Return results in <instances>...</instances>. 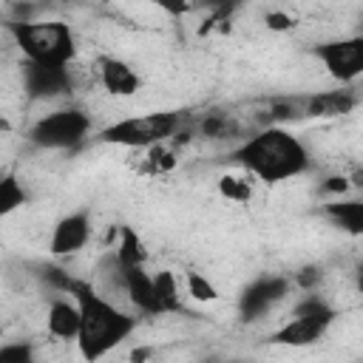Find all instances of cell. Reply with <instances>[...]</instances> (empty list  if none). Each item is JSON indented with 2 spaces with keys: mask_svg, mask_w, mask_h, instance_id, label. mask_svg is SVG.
Returning <instances> with one entry per match:
<instances>
[{
  "mask_svg": "<svg viewBox=\"0 0 363 363\" xmlns=\"http://www.w3.org/2000/svg\"><path fill=\"white\" fill-rule=\"evenodd\" d=\"M216 193L224 199V201H233V204H244L250 207L252 199H255V179L247 176L244 170H235V173H221L216 179Z\"/></svg>",
  "mask_w": 363,
  "mask_h": 363,
  "instance_id": "18",
  "label": "cell"
},
{
  "mask_svg": "<svg viewBox=\"0 0 363 363\" xmlns=\"http://www.w3.org/2000/svg\"><path fill=\"white\" fill-rule=\"evenodd\" d=\"M28 204H31V193H28L23 176L17 170H6L0 176V221L26 210Z\"/></svg>",
  "mask_w": 363,
  "mask_h": 363,
  "instance_id": "16",
  "label": "cell"
},
{
  "mask_svg": "<svg viewBox=\"0 0 363 363\" xmlns=\"http://www.w3.org/2000/svg\"><path fill=\"white\" fill-rule=\"evenodd\" d=\"M71 298L79 309V332L74 346L85 363H99L139 329V315L113 306L88 281H77Z\"/></svg>",
  "mask_w": 363,
  "mask_h": 363,
  "instance_id": "2",
  "label": "cell"
},
{
  "mask_svg": "<svg viewBox=\"0 0 363 363\" xmlns=\"http://www.w3.org/2000/svg\"><path fill=\"white\" fill-rule=\"evenodd\" d=\"M94 133L88 111L77 102L62 105L45 116H37L26 128V142L43 153H71Z\"/></svg>",
  "mask_w": 363,
  "mask_h": 363,
  "instance_id": "6",
  "label": "cell"
},
{
  "mask_svg": "<svg viewBox=\"0 0 363 363\" xmlns=\"http://www.w3.org/2000/svg\"><path fill=\"white\" fill-rule=\"evenodd\" d=\"M352 190H354V187H352V182H349L346 173H329V176H323V179L318 182V193H320L326 201L346 199Z\"/></svg>",
  "mask_w": 363,
  "mask_h": 363,
  "instance_id": "21",
  "label": "cell"
},
{
  "mask_svg": "<svg viewBox=\"0 0 363 363\" xmlns=\"http://www.w3.org/2000/svg\"><path fill=\"white\" fill-rule=\"evenodd\" d=\"M122 275H125V292H128L130 312L139 318H164V309H162L153 281H150V269L130 267V269H122Z\"/></svg>",
  "mask_w": 363,
  "mask_h": 363,
  "instance_id": "12",
  "label": "cell"
},
{
  "mask_svg": "<svg viewBox=\"0 0 363 363\" xmlns=\"http://www.w3.org/2000/svg\"><path fill=\"white\" fill-rule=\"evenodd\" d=\"M113 255H116V261H119L122 269L147 267V261H150V250H147L145 238H142L139 230L130 227V224H119V238H116Z\"/></svg>",
  "mask_w": 363,
  "mask_h": 363,
  "instance_id": "15",
  "label": "cell"
},
{
  "mask_svg": "<svg viewBox=\"0 0 363 363\" xmlns=\"http://www.w3.org/2000/svg\"><path fill=\"white\" fill-rule=\"evenodd\" d=\"M150 281L156 289V298L164 309V315H179L182 312V281L170 267H156L150 269Z\"/></svg>",
  "mask_w": 363,
  "mask_h": 363,
  "instance_id": "17",
  "label": "cell"
},
{
  "mask_svg": "<svg viewBox=\"0 0 363 363\" xmlns=\"http://www.w3.org/2000/svg\"><path fill=\"white\" fill-rule=\"evenodd\" d=\"M295 26H298V20H295L286 9H269V11L264 14V28L272 31V34H286V31H292Z\"/></svg>",
  "mask_w": 363,
  "mask_h": 363,
  "instance_id": "22",
  "label": "cell"
},
{
  "mask_svg": "<svg viewBox=\"0 0 363 363\" xmlns=\"http://www.w3.org/2000/svg\"><path fill=\"white\" fill-rule=\"evenodd\" d=\"M11 133H14V122L9 119V113L0 111V139H3V136H11Z\"/></svg>",
  "mask_w": 363,
  "mask_h": 363,
  "instance_id": "24",
  "label": "cell"
},
{
  "mask_svg": "<svg viewBox=\"0 0 363 363\" xmlns=\"http://www.w3.org/2000/svg\"><path fill=\"white\" fill-rule=\"evenodd\" d=\"M159 357V343H136L128 349L125 363H156Z\"/></svg>",
  "mask_w": 363,
  "mask_h": 363,
  "instance_id": "23",
  "label": "cell"
},
{
  "mask_svg": "<svg viewBox=\"0 0 363 363\" xmlns=\"http://www.w3.org/2000/svg\"><path fill=\"white\" fill-rule=\"evenodd\" d=\"M182 284H184V292L196 301V303H216L218 301V286L213 284V278L201 269H184L182 275Z\"/></svg>",
  "mask_w": 363,
  "mask_h": 363,
  "instance_id": "19",
  "label": "cell"
},
{
  "mask_svg": "<svg viewBox=\"0 0 363 363\" xmlns=\"http://www.w3.org/2000/svg\"><path fill=\"white\" fill-rule=\"evenodd\" d=\"M43 323L51 340L60 343H74L79 332V309L71 295H51L48 306L43 312Z\"/></svg>",
  "mask_w": 363,
  "mask_h": 363,
  "instance_id": "13",
  "label": "cell"
},
{
  "mask_svg": "<svg viewBox=\"0 0 363 363\" xmlns=\"http://www.w3.org/2000/svg\"><path fill=\"white\" fill-rule=\"evenodd\" d=\"M94 68H96V82L99 88L111 96V99H128V96H136L142 91V74L122 57L116 54H99L94 60Z\"/></svg>",
  "mask_w": 363,
  "mask_h": 363,
  "instance_id": "10",
  "label": "cell"
},
{
  "mask_svg": "<svg viewBox=\"0 0 363 363\" xmlns=\"http://www.w3.org/2000/svg\"><path fill=\"white\" fill-rule=\"evenodd\" d=\"M94 238V216H91V207H79V210H71L65 216H60L54 224H51V235H48V255L54 261H62V258H74L79 255L88 241Z\"/></svg>",
  "mask_w": 363,
  "mask_h": 363,
  "instance_id": "9",
  "label": "cell"
},
{
  "mask_svg": "<svg viewBox=\"0 0 363 363\" xmlns=\"http://www.w3.org/2000/svg\"><path fill=\"white\" fill-rule=\"evenodd\" d=\"M320 213L346 235L357 238L363 233V199L360 196H346V199H335V201H323Z\"/></svg>",
  "mask_w": 363,
  "mask_h": 363,
  "instance_id": "14",
  "label": "cell"
},
{
  "mask_svg": "<svg viewBox=\"0 0 363 363\" xmlns=\"http://www.w3.org/2000/svg\"><path fill=\"white\" fill-rule=\"evenodd\" d=\"M360 96L354 88H326V91H312L303 94V116L309 119H343L354 113Z\"/></svg>",
  "mask_w": 363,
  "mask_h": 363,
  "instance_id": "11",
  "label": "cell"
},
{
  "mask_svg": "<svg viewBox=\"0 0 363 363\" xmlns=\"http://www.w3.org/2000/svg\"><path fill=\"white\" fill-rule=\"evenodd\" d=\"M0 363H40L37 360V343L23 340V337L0 343Z\"/></svg>",
  "mask_w": 363,
  "mask_h": 363,
  "instance_id": "20",
  "label": "cell"
},
{
  "mask_svg": "<svg viewBox=\"0 0 363 363\" xmlns=\"http://www.w3.org/2000/svg\"><path fill=\"white\" fill-rule=\"evenodd\" d=\"M230 159L238 170L264 184H284L315 167L309 142L289 128H258L230 150Z\"/></svg>",
  "mask_w": 363,
  "mask_h": 363,
  "instance_id": "1",
  "label": "cell"
},
{
  "mask_svg": "<svg viewBox=\"0 0 363 363\" xmlns=\"http://www.w3.org/2000/svg\"><path fill=\"white\" fill-rule=\"evenodd\" d=\"M184 125L182 111H150V113H125L96 130V142L125 150H147L167 142Z\"/></svg>",
  "mask_w": 363,
  "mask_h": 363,
  "instance_id": "5",
  "label": "cell"
},
{
  "mask_svg": "<svg viewBox=\"0 0 363 363\" xmlns=\"http://www.w3.org/2000/svg\"><path fill=\"white\" fill-rule=\"evenodd\" d=\"M3 173H6V170H3V164H0V176H3Z\"/></svg>",
  "mask_w": 363,
  "mask_h": 363,
  "instance_id": "25",
  "label": "cell"
},
{
  "mask_svg": "<svg viewBox=\"0 0 363 363\" xmlns=\"http://www.w3.org/2000/svg\"><path fill=\"white\" fill-rule=\"evenodd\" d=\"M292 295V281L289 275H258L252 278L241 295H238V318L247 320V323H255L261 318H269L286 298Z\"/></svg>",
  "mask_w": 363,
  "mask_h": 363,
  "instance_id": "8",
  "label": "cell"
},
{
  "mask_svg": "<svg viewBox=\"0 0 363 363\" xmlns=\"http://www.w3.org/2000/svg\"><path fill=\"white\" fill-rule=\"evenodd\" d=\"M309 54L315 57V62H320L323 74L340 88H352L363 74V37L360 34L320 40L309 48Z\"/></svg>",
  "mask_w": 363,
  "mask_h": 363,
  "instance_id": "7",
  "label": "cell"
},
{
  "mask_svg": "<svg viewBox=\"0 0 363 363\" xmlns=\"http://www.w3.org/2000/svg\"><path fill=\"white\" fill-rule=\"evenodd\" d=\"M11 45L23 54V62L43 68H65L79 57L77 31L65 20H34V23H3Z\"/></svg>",
  "mask_w": 363,
  "mask_h": 363,
  "instance_id": "3",
  "label": "cell"
},
{
  "mask_svg": "<svg viewBox=\"0 0 363 363\" xmlns=\"http://www.w3.org/2000/svg\"><path fill=\"white\" fill-rule=\"evenodd\" d=\"M340 318V309L320 292H301V298L292 303L286 320L275 326L267 335L269 346H284V349H306L320 343L335 320Z\"/></svg>",
  "mask_w": 363,
  "mask_h": 363,
  "instance_id": "4",
  "label": "cell"
}]
</instances>
